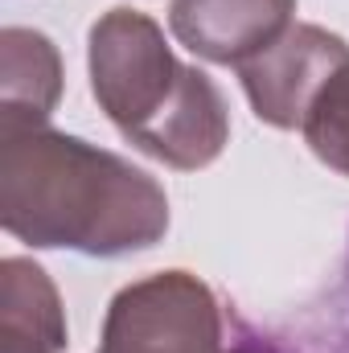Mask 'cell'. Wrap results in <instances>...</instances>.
<instances>
[{"mask_svg":"<svg viewBox=\"0 0 349 353\" xmlns=\"http://www.w3.org/2000/svg\"><path fill=\"white\" fill-rule=\"evenodd\" d=\"M0 222L29 247L115 259L165 239L169 197L132 161L50 123L0 128Z\"/></svg>","mask_w":349,"mask_h":353,"instance_id":"cell-1","label":"cell"},{"mask_svg":"<svg viewBox=\"0 0 349 353\" xmlns=\"http://www.w3.org/2000/svg\"><path fill=\"white\" fill-rule=\"evenodd\" d=\"M90 90L107 119L169 169H206L230 140L226 103L210 74L177 62L161 25L136 8H111L94 21Z\"/></svg>","mask_w":349,"mask_h":353,"instance_id":"cell-2","label":"cell"},{"mask_svg":"<svg viewBox=\"0 0 349 353\" xmlns=\"http://www.w3.org/2000/svg\"><path fill=\"white\" fill-rule=\"evenodd\" d=\"M235 312L189 271H161L128 283L103 321L99 353H226Z\"/></svg>","mask_w":349,"mask_h":353,"instance_id":"cell-3","label":"cell"},{"mask_svg":"<svg viewBox=\"0 0 349 353\" xmlns=\"http://www.w3.org/2000/svg\"><path fill=\"white\" fill-rule=\"evenodd\" d=\"M349 62V46L321 25H292L259 58L239 66L243 90L263 123L304 128L321 87Z\"/></svg>","mask_w":349,"mask_h":353,"instance_id":"cell-4","label":"cell"},{"mask_svg":"<svg viewBox=\"0 0 349 353\" xmlns=\"http://www.w3.org/2000/svg\"><path fill=\"white\" fill-rule=\"evenodd\" d=\"M296 0H169L173 37L206 62L243 66L292 29Z\"/></svg>","mask_w":349,"mask_h":353,"instance_id":"cell-5","label":"cell"},{"mask_svg":"<svg viewBox=\"0 0 349 353\" xmlns=\"http://www.w3.org/2000/svg\"><path fill=\"white\" fill-rule=\"evenodd\" d=\"M62 94V58L46 33L4 29L0 33V128L50 123Z\"/></svg>","mask_w":349,"mask_h":353,"instance_id":"cell-6","label":"cell"},{"mask_svg":"<svg viewBox=\"0 0 349 353\" xmlns=\"http://www.w3.org/2000/svg\"><path fill=\"white\" fill-rule=\"evenodd\" d=\"M66 312L54 279L33 259L0 263V353H62Z\"/></svg>","mask_w":349,"mask_h":353,"instance_id":"cell-7","label":"cell"},{"mask_svg":"<svg viewBox=\"0 0 349 353\" xmlns=\"http://www.w3.org/2000/svg\"><path fill=\"white\" fill-rule=\"evenodd\" d=\"M243 337L255 353H349V263L341 279L288 325L267 333L243 325Z\"/></svg>","mask_w":349,"mask_h":353,"instance_id":"cell-8","label":"cell"},{"mask_svg":"<svg viewBox=\"0 0 349 353\" xmlns=\"http://www.w3.org/2000/svg\"><path fill=\"white\" fill-rule=\"evenodd\" d=\"M300 132L329 169L349 176V62L312 99Z\"/></svg>","mask_w":349,"mask_h":353,"instance_id":"cell-9","label":"cell"},{"mask_svg":"<svg viewBox=\"0 0 349 353\" xmlns=\"http://www.w3.org/2000/svg\"><path fill=\"white\" fill-rule=\"evenodd\" d=\"M230 329H235V341H230V350H226V353H255V350H251V341L243 337V321H239V316L230 321Z\"/></svg>","mask_w":349,"mask_h":353,"instance_id":"cell-10","label":"cell"}]
</instances>
